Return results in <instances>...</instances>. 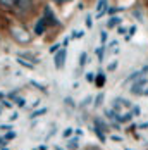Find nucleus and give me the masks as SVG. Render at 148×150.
I'll list each match as a JSON object with an SVG mask.
<instances>
[{
  "label": "nucleus",
  "mask_w": 148,
  "mask_h": 150,
  "mask_svg": "<svg viewBox=\"0 0 148 150\" xmlns=\"http://www.w3.org/2000/svg\"><path fill=\"white\" fill-rule=\"evenodd\" d=\"M109 138H110L112 142H122V136H117V135H110Z\"/></svg>",
  "instance_id": "29"
},
{
  "label": "nucleus",
  "mask_w": 148,
  "mask_h": 150,
  "mask_svg": "<svg viewBox=\"0 0 148 150\" xmlns=\"http://www.w3.org/2000/svg\"><path fill=\"white\" fill-rule=\"evenodd\" d=\"M66 57H67V52L64 48H60L57 54H54V66L57 69H62L64 67V62H66Z\"/></svg>",
  "instance_id": "6"
},
{
  "label": "nucleus",
  "mask_w": 148,
  "mask_h": 150,
  "mask_svg": "<svg viewBox=\"0 0 148 150\" xmlns=\"http://www.w3.org/2000/svg\"><path fill=\"white\" fill-rule=\"evenodd\" d=\"M116 69H117V60H114V62H110V64L107 66V71H110V73L116 71Z\"/></svg>",
  "instance_id": "23"
},
{
  "label": "nucleus",
  "mask_w": 148,
  "mask_h": 150,
  "mask_svg": "<svg viewBox=\"0 0 148 150\" xmlns=\"http://www.w3.org/2000/svg\"><path fill=\"white\" fill-rule=\"evenodd\" d=\"M9 33H11L12 40H14L16 43H19V45H26V43L31 42L30 31L26 30L24 26H21V24H12V26L9 28Z\"/></svg>",
  "instance_id": "1"
},
{
  "label": "nucleus",
  "mask_w": 148,
  "mask_h": 150,
  "mask_svg": "<svg viewBox=\"0 0 148 150\" xmlns=\"http://www.w3.org/2000/svg\"><path fill=\"white\" fill-rule=\"evenodd\" d=\"M147 85H148V79L145 76L138 78L136 81H133V85H131V93H133V95H141L143 90L147 88Z\"/></svg>",
  "instance_id": "4"
},
{
  "label": "nucleus",
  "mask_w": 148,
  "mask_h": 150,
  "mask_svg": "<svg viewBox=\"0 0 148 150\" xmlns=\"http://www.w3.org/2000/svg\"><path fill=\"white\" fill-rule=\"evenodd\" d=\"M47 112H48V109H47V107H42V109H38V110H35V112H31L30 117H31V119H35V117L43 116V114H47Z\"/></svg>",
  "instance_id": "16"
},
{
  "label": "nucleus",
  "mask_w": 148,
  "mask_h": 150,
  "mask_svg": "<svg viewBox=\"0 0 148 150\" xmlns=\"http://www.w3.org/2000/svg\"><path fill=\"white\" fill-rule=\"evenodd\" d=\"M140 128H141V129H147V128H148V122H141V124H140Z\"/></svg>",
  "instance_id": "41"
},
{
  "label": "nucleus",
  "mask_w": 148,
  "mask_h": 150,
  "mask_svg": "<svg viewBox=\"0 0 148 150\" xmlns=\"http://www.w3.org/2000/svg\"><path fill=\"white\" fill-rule=\"evenodd\" d=\"M104 85H105V74H104V73H98V74L95 76V86L102 88Z\"/></svg>",
  "instance_id": "12"
},
{
  "label": "nucleus",
  "mask_w": 148,
  "mask_h": 150,
  "mask_svg": "<svg viewBox=\"0 0 148 150\" xmlns=\"http://www.w3.org/2000/svg\"><path fill=\"white\" fill-rule=\"evenodd\" d=\"M121 23H122V19H121V17H112V19L107 23V28H109V30H110V28H116V26H119Z\"/></svg>",
  "instance_id": "15"
},
{
  "label": "nucleus",
  "mask_w": 148,
  "mask_h": 150,
  "mask_svg": "<svg viewBox=\"0 0 148 150\" xmlns=\"http://www.w3.org/2000/svg\"><path fill=\"white\" fill-rule=\"evenodd\" d=\"M47 28H48V24L45 23L43 17H40V19L35 23V28H33V31H35V35H45Z\"/></svg>",
  "instance_id": "8"
},
{
  "label": "nucleus",
  "mask_w": 148,
  "mask_h": 150,
  "mask_svg": "<svg viewBox=\"0 0 148 150\" xmlns=\"http://www.w3.org/2000/svg\"><path fill=\"white\" fill-rule=\"evenodd\" d=\"M73 133H74L73 128H66V129L62 131V138H64V140H69V138L73 136Z\"/></svg>",
  "instance_id": "18"
},
{
  "label": "nucleus",
  "mask_w": 148,
  "mask_h": 150,
  "mask_svg": "<svg viewBox=\"0 0 148 150\" xmlns=\"http://www.w3.org/2000/svg\"><path fill=\"white\" fill-rule=\"evenodd\" d=\"M14 4H16V0H0V5L4 9H14Z\"/></svg>",
  "instance_id": "17"
},
{
  "label": "nucleus",
  "mask_w": 148,
  "mask_h": 150,
  "mask_svg": "<svg viewBox=\"0 0 148 150\" xmlns=\"http://www.w3.org/2000/svg\"><path fill=\"white\" fill-rule=\"evenodd\" d=\"M148 73V66H145V67H141L140 71H134V73H131V74L126 78V81H124V85H128V83H133V81H136L138 78H141V76H145Z\"/></svg>",
  "instance_id": "7"
},
{
  "label": "nucleus",
  "mask_w": 148,
  "mask_h": 150,
  "mask_svg": "<svg viewBox=\"0 0 148 150\" xmlns=\"http://www.w3.org/2000/svg\"><path fill=\"white\" fill-rule=\"evenodd\" d=\"M5 143H7V140H5L4 136H0V149H2V147H5Z\"/></svg>",
  "instance_id": "35"
},
{
  "label": "nucleus",
  "mask_w": 148,
  "mask_h": 150,
  "mask_svg": "<svg viewBox=\"0 0 148 150\" xmlns=\"http://www.w3.org/2000/svg\"><path fill=\"white\" fill-rule=\"evenodd\" d=\"M45 19V23L48 24V28H52V26H59V19H57V16L55 12L50 9V7H45L43 9V16H42Z\"/></svg>",
  "instance_id": "5"
},
{
  "label": "nucleus",
  "mask_w": 148,
  "mask_h": 150,
  "mask_svg": "<svg viewBox=\"0 0 148 150\" xmlns=\"http://www.w3.org/2000/svg\"><path fill=\"white\" fill-rule=\"evenodd\" d=\"M86 81H90V83H95V74H93V73H88V74H86Z\"/></svg>",
  "instance_id": "28"
},
{
  "label": "nucleus",
  "mask_w": 148,
  "mask_h": 150,
  "mask_svg": "<svg viewBox=\"0 0 148 150\" xmlns=\"http://www.w3.org/2000/svg\"><path fill=\"white\" fill-rule=\"evenodd\" d=\"M86 26H88V28H91V16H88V17H86Z\"/></svg>",
  "instance_id": "39"
},
{
  "label": "nucleus",
  "mask_w": 148,
  "mask_h": 150,
  "mask_svg": "<svg viewBox=\"0 0 148 150\" xmlns=\"http://www.w3.org/2000/svg\"><path fill=\"white\" fill-rule=\"evenodd\" d=\"M0 129H11V124H4V126H0Z\"/></svg>",
  "instance_id": "42"
},
{
  "label": "nucleus",
  "mask_w": 148,
  "mask_h": 150,
  "mask_svg": "<svg viewBox=\"0 0 148 150\" xmlns=\"http://www.w3.org/2000/svg\"><path fill=\"white\" fill-rule=\"evenodd\" d=\"M141 95H145V97H148V85H147V88L143 90V93H141Z\"/></svg>",
  "instance_id": "43"
},
{
  "label": "nucleus",
  "mask_w": 148,
  "mask_h": 150,
  "mask_svg": "<svg viewBox=\"0 0 148 150\" xmlns=\"http://www.w3.org/2000/svg\"><path fill=\"white\" fill-rule=\"evenodd\" d=\"M134 33H136V26H133V28H129V33L126 35V40H128V42L131 40V36H133Z\"/></svg>",
  "instance_id": "25"
},
{
  "label": "nucleus",
  "mask_w": 148,
  "mask_h": 150,
  "mask_svg": "<svg viewBox=\"0 0 148 150\" xmlns=\"http://www.w3.org/2000/svg\"><path fill=\"white\" fill-rule=\"evenodd\" d=\"M117 33H119V35H126V28H122V26H119Z\"/></svg>",
  "instance_id": "36"
},
{
  "label": "nucleus",
  "mask_w": 148,
  "mask_h": 150,
  "mask_svg": "<svg viewBox=\"0 0 148 150\" xmlns=\"http://www.w3.org/2000/svg\"><path fill=\"white\" fill-rule=\"evenodd\" d=\"M69 2H73V0H62V4H69Z\"/></svg>",
  "instance_id": "47"
},
{
  "label": "nucleus",
  "mask_w": 148,
  "mask_h": 150,
  "mask_svg": "<svg viewBox=\"0 0 148 150\" xmlns=\"http://www.w3.org/2000/svg\"><path fill=\"white\" fill-rule=\"evenodd\" d=\"M17 117H19V114H17V112H14V114H11V117H9V121L12 122V121H16Z\"/></svg>",
  "instance_id": "34"
},
{
  "label": "nucleus",
  "mask_w": 148,
  "mask_h": 150,
  "mask_svg": "<svg viewBox=\"0 0 148 150\" xmlns=\"http://www.w3.org/2000/svg\"><path fill=\"white\" fill-rule=\"evenodd\" d=\"M93 131H95V135H97V138H98V140H100V142H102V143H105V142H107V133H104V131H102V129H98V128H95V126H93Z\"/></svg>",
  "instance_id": "14"
},
{
  "label": "nucleus",
  "mask_w": 148,
  "mask_h": 150,
  "mask_svg": "<svg viewBox=\"0 0 148 150\" xmlns=\"http://www.w3.org/2000/svg\"><path fill=\"white\" fill-rule=\"evenodd\" d=\"M104 52H105L104 45H102V47H98V48H97V50H95V54H97V57H98V60H100V62H102V60H104Z\"/></svg>",
  "instance_id": "21"
},
{
  "label": "nucleus",
  "mask_w": 148,
  "mask_h": 150,
  "mask_svg": "<svg viewBox=\"0 0 148 150\" xmlns=\"http://www.w3.org/2000/svg\"><path fill=\"white\" fill-rule=\"evenodd\" d=\"M102 102H104V93H98V95H97V98H95V102H93V107H95V109H97V107H100Z\"/></svg>",
  "instance_id": "19"
},
{
  "label": "nucleus",
  "mask_w": 148,
  "mask_h": 150,
  "mask_svg": "<svg viewBox=\"0 0 148 150\" xmlns=\"http://www.w3.org/2000/svg\"><path fill=\"white\" fill-rule=\"evenodd\" d=\"M88 104H91V97H86V98H85V100L81 102V107H86Z\"/></svg>",
  "instance_id": "30"
},
{
  "label": "nucleus",
  "mask_w": 148,
  "mask_h": 150,
  "mask_svg": "<svg viewBox=\"0 0 148 150\" xmlns=\"http://www.w3.org/2000/svg\"><path fill=\"white\" fill-rule=\"evenodd\" d=\"M105 117H109V119L112 121V122H117V117L119 114L114 110V109H105Z\"/></svg>",
  "instance_id": "11"
},
{
  "label": "nucleus",
  "mask_w": 148,
  "mask_h": 150,
  "mask_svg": "<svg viewBox=\"0 0 148 150\" xmlns=\"http://www.w3.org/2000/svg\"><path fill=\"white\" fill-rule=\"evenodd\" d=\"M17 62H19L23 67H26V69H35V64L30 62V60H26V59H23V57H17Z\"/></svg>",
  "instance_id": "13"
},
{
  "label": "nucleus",
  "mask_w": 148,
  "mask_h": 150,
  "mask_svg": "<svg viewBox=\"0 0 148 150\" xmlns=\"http://www.w3.org/2000/svg\"><path fill=\"white\" fill-rule=\"evenodd\" d=\"M2 107H5V109H12L14 107V102H9V100H2Z\"/></svg>",
  "instance_id": "24"
},
{
  "label": "nucleus",
  "mask_w": 148,
  "mask_h": 150,
  "mask_svg": "<svg viewBox=\"0 0 148 150\" xmlns=\"http://www.w3.org/2000/svg\"><path fill=\"white\" fill-rule=\"evenodd\" d=\"M59 50H60V43H55V45L50 47V54H57Z\"/></svg>",
  "instance_id": "26"
},
{
  "label": "nucleus",
  "mask_w": 148,
  "mask_h": 150,
  "mask_svg": "<svg viewBox=\"0 0 148 150\" xmlns=\"http://www.w3.org/2000/svg\"><path fill=\"white\" fill-rule=\"evenodd\" d=\"M83 35H85V31H74V33H73V36H74V38H81Z\"/></svg>",
  "instance_id": "32"
},
{
  "label": "nucleus",
  "mask_w": 148,
  "mask_h": 150,
  "mask_svg": "<svg viewBox=\"0 0 148 150\" xmlns=\"http://www.w3.org/2000/svg\"><path fill=\"white\" fill-rule=\"evenodd\" d=\"M54 150H64V149H62V147H59V145H55V147H54Z\"/></svg>",
  "instance_id": "45"
},
{
  "label": "nucleus",
  "mask_w": 148,
  "mask_h": 150,
  "mask_svg": "<svg viewBox=\"0 0 148 150\" xmlns=\"http://www.w3.org/2000/svg\"><path fill=\"white\" fill-rule=\"evenodd\" d=\"M133 116H140V112H141V109H140V105H133Z\"/></svg>",
  "instance_id": "27"
},
{
  "label": "nucleus",
  "mask_w": 148,
  "mask_h": 150,
  "mask_svg": "<svg viewBox=\"0 0 148 150\" xmlns=\"http://www.w3.org/2000/svg\"><path fill=\"white\" fill-rule=\"evenodd\" d=\"M78 149H79V140L78 138L66 140V150H78Z\"/></svg>",
  "instance_id": "10"
},
{
  "label": "nucleus",
  "mask_w": 148,
  "mask_h": 150,
  "mask_svg": "<svg viewBox=\"0 0 148 150\" xmlns=\"http://www.w3.org/2000/svg\"><path fill=\"white\" fill-rule=\"evenodd\" d=\"M126 150H131V149H126Z\"/></svg>",
  "instance_id": "49"
},
{
  "label": "nucleus",
  "mask_w": 148,
  "mask_h": 150,
  "mask_svg": "<svg viewBox=\"0 0 148 150\" xmlns=\"http://www.w3.org/2000/svg\"><path fill=\"white\" fill-rule=\"evenodd\" d=\"M16 136H17V133H16V131H7V133L4 135V138H5L7 142H11V140H14Z\"/></svg>",
  "instance_id": "22"
},
{
  "label": "nucleus",
  "mask_w": 148,
  "mask_h": 150,
  "mask_svg": "<svg viewBox=\"0 0 148 150\" xmlns=\"http://www.w3.org/2000/svg\"><path fill=\"white\" fill-rule=\"evenodd\" d=\"M129 107H133L131 102L126 100V98H122V97H117V98L112 100V109H114L117 114H122V110H126V109H129Z\"/></svg>",
  "instance_id": "3"
},
{
  "label": "nucleus",
  "mask_w": 148,
  "mask_h": 150,
  "mask_svg": "<svg viewBox=\"0 0 148 150\" xmlns=\"http://www.w3.org/2000/svg\"><path fill=\"white\" fill-rule=\"evenodd\" d=\"M93 126H95V128H98V129H102L104 133H109V131H110L109 124H107L102 117H95V119H93Z\"/></svg>",
  "instance_id": "9"
},
{
  "label": "nucleus",
  "mask_w": 148,
  "mask_h": 150,
  "mask_svg": "<svg viewBox=\"0 0 148 150\" xmlns=\"http://www.w3.org/2000/svg\"><path fill=\"white\" fill-rule=\"evenodd\" d=\"M86 60H88V54L86 52H81V55H79V67H83L86 64Z\"/></svg>",
  "instance_id": "20"
},
{
  "label": "nucleus",
  "mask_w": 148,
  "mask_h": 150,
  "mask_svg": "<svg viewBox=\"0 0 148 150\" xmlns=\"http://www.w3.org/2000/svg\"><path fill=\"white\" fill-rule=\"evenodd\" d=\"M0 150H9V149H7V147H2V149H0Z\"/></svg>",
  "instance_id": "48"
},
{
  "label": "nucleus",
  "mask_w": 148,
  "mask_h": 150,
  "mask_svg": "<svg viewBox=\"0 0 148 150\" xmlns=\"http://www.w3.org/2000/svg\"><path fill=\"white\" fill-rule=\"evenodd\" d=\"M64 102H66V104H69V105H74V102H73V98H71V97H67Z\"/></svg>",
  "instance_id": "37"
},
{
  "label": "nucleus",
  "mask_w": 148,
  "mask_h": 150,
  "mask_svg": "<svg viewBox=\"0 0 148 150\" xmlns=\"http://www.w3.org/2000/svg\"><path fill=\"white\" fill-rule=\"evenodd\" d=\"M100 40H102V45L107 42V33H105V31H102V35H100Z\"/></svg>",
  "instance_id": "33"
},
{
  "label": "nucleus",
  "mask_w": 148,
  "mask_h": 150,
  "mask_svg": "<svg viewBox=\"0 0 148 150\" xmlns=\"http://www.w3.org/2000/svg\"><path fill=\"white\" fill-rule=\"evenodd\" d=\"M35 150H48V147H47V145H38Z\"/></svg>",
  "instance_id": "38"
},
{
  "label": "nucleus",
  "mask_w": 148,
  "mask_h": 150,
  "mask_svg": "<svg viewBox=\"0 0 148 150\" xmlns=\"http://www.w3.org/2000/svg\"><path fill=\"white\" fill-rule=\"evenodd\" d=\"M4 98H5V93H2V91H0V102H2Z\"/></svg>",
  "instance_id": "44"
},
{
  "label": "nucleus",
  "mask_w": 148,
  "mask_h": 150,
  "mask_svg": "<svg viewBox=\"0 0 148 150\" xmlns=\"http://www.w3.org/2000/svg\"><path fill=\"white\" fill-rule=\"evenodd\" d=\"M35 9V0H16L14 4V14L17 17H28Z\"/></svg>",
  "instance_id": "2"
},
{
  "label": "nucleus",
  "mask_w": 148,
  "mask_h": 150,
  "mask_svg": "<svg viewBox=\"0 0 148 150\" xmlns=\"http://www.w3.org/2000/svg\"><path fill=\"white\" fill-rule=\"evenodd\" d=\"M74 133H76V138H79V136L83 135V129H76Z\"/></svg>",
  "instance_id": "40"
},
{
  "label": "nucleus",
  "mask_w": 148,
  "mask_h": 150,
  "mask_svg": "<svg viewBox=\"0 0 148 150\" xmlns=\"http://www.w3.org/2000/svg\"><path fill=\"white\" fill-rule=\"evenodd\" d=\"M16 104L19 105V107H23V105L26 104V102H24V98H21V97H17V98H16Z\"/></svg>",
  "instance_id": "31"
},
{
  "label": "nucleus",
  "mask_w": 148,
  "mask_h": 150,
  "mask_svg": "<svg viewBox=\"0 0 148 150\" xmlns=\"http://www.w3.org/2000/svg\"><path fill=\"white\" fill-rule=\"evenodd\" d=\"M52 2H55V4H59V5H62V0H52Z\"/></svg>",
  "instance_id": "46"
}]
</instances>
